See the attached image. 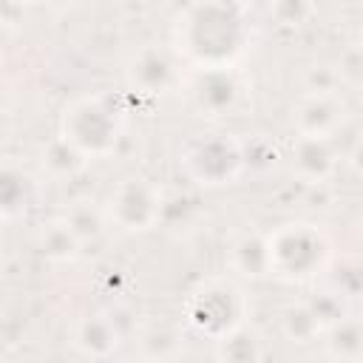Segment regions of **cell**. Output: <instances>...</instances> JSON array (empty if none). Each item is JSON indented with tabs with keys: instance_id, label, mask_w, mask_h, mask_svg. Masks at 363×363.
Here are the masks:
<instances>
[{
	"instance_id": "6da1fadb",
	"label": "cell",
	"mask_w": 363,
	"mask_h": 363,
	"mask_svg": "<svg viewBox=\"0 0 363 363\" xmlns=\"http://www.w3.org/2000/svg\"><path fill=\"white\" fill-rule=\"evenodd\" d=\"M173 40L193 68H233L250 43V26L235 0H196L182 11Z\"/></svg>"
},
{
	"instance_id": "7a4b0ae2",
	"label": "cell",
	"mask_w": 363,
	"mask_h": 363,
	"mask_svg": "<svg viewBox=\"0 0 363 363\" xmlns=\"http://www.w3.org/2000/svg\"><path fill=\"white\" fill-rule=\"evenodd\" d=\"M267 272L281 281H306L332 261V241L315 224H284L264 238Z\"/></svg>"
},
{
	"instance_id": "3957f363",
	"label": "cell",
	"mask_w": 363,
	"mask_h": 363,
	"mask_svg": "<svg viewBox=\"0 0 363 363\" xmlns=\"http://www.w3.org/2000/svg\"><path fill=\"white\" fill-rule=\"evenodd\" d=\"M122 130L125 119L119 108L102 94L74 99L60 116V139L85 159L113 153L116 142L122 139Z\"/></svg>"
},
{
	"instance_id": "277c9868",
	"label": "cell",
	"mask_w": 363,
	"mask_h": 363,
	"mask_svg": "<svg viewBox=\"0 0 363 363\" xmlns=\"http://www.w3.org/2000/svg\"><path fill=\"white\" fill-rule=\"evenodd\" d=\"M244 318H247V298L233 281H207L199 289H193L184 303L187 326L213 343L241 329Z\"/></svg>"
},
{
	"instance_id": "5b68a950",
	"label": "cell",
	"mask_w": 363,
	"mask_h": 363,
	"mask_svg": "<svg viewBox=\"0 0 363 363\" xmlns=\"http://www.w3.org/2000/svg\"><path fill=\"white\" fill-rule=\"evenodd\" d=\"M182 167L193 182H199L204 187L233 184L247 167V150L241 147V142H235L233 136H224V133L199 136L184 145Z\"/></svg>"
},
{
	"instance_id": "8992f818",
	"label": "cell",
	"mask_w": 363,
	"mask_h": 363,
	"mask_svg": "<svg viewBox=\"0 0 363 363\" xmlns=\"http://www.w3.org/2000/svg\"><path fill=\"white\" fill-rule=\"evenodd\" d=\"M162 213V193L147 179H122L105 204V218L128 233H145L159 221Z\"/></svg>"
},
{
	"instance_id": "52a82bcc",
	"label": "cell",
	"mask_w": 363,
	"mask_h": 363,
	"mask_svg": "<svg viewBox=\"0 0 363 363\" xmlns=\"http://www.w3.org/2000/svg\"><path fill=\"white\" fill-rule=\"evenodd\" d=\"M187 102L199 116H227L241 102V82L233 68H196L187 82Z\"/></svg>"
},
{
	"instance_id": "ba28073f",
	"label": "cell",
	"mask_w": 363,
	"mask_h": 363,
	"mask_svg": "<svg viewBox=\"0 0 363 363\" xmlns=\"http://www.w3.org/2000/svg\"><path fill=\"white\" fill-rule=\"evenodd\" d=\"M292 119H295L298 136L329 139L337 128H343L346 105H343V99L335 96L332 91H309V94L298 102Z\"/></svg>"
},
{
	"instance_id": "9c48e42d",
	"label": "cell",
	"mask_w": 363,
	"mask_h": 363,
	"mask_svg": "<svg viewBox=\"0 0 363 363\" xmlns=\"http://www.w3.org/2000/svg\"><path fill=\"white\" fill-rule=\"evenodd\" d=\"M176 79V65L167 54L162 51H142L130 68H128V82L136 94H145V96H159L162 91H167Z\"/></svg>"
},
{
	"instance_id": "30bf717a",
	"label": "cell",
	"mask_w": 363,
	"mask_h": 363,
	"mask_svg": "<svg viewBox=\"0 0 363 363\" xmlns=\"http://www.w3.org/2000/svg\"><path fill=\"white\" fill-rule=\"evenodd\" d=\"M292 164L306 182H323L335 170V153L329 147V139H309L298 136L292 147Z\"/></svg>"
},
{
	"instance_id": "8fae6325",
	"label": "cell",
	"mask_w": 363,
	"mask_h": 363,
	"mask_svg": "<svg viewBox=\"0 0 363 363\" xmlns=\"http://www.w3.org/2000/svg\"><path fill=\"white\" fill-rule=\"evenodd\" d=\"M34 201V182L14 164H0V221L23 216Z\"/></svg>"
},
{
	"instance_id": "7c38bea8",
	"label": "cell",
	"mask_w": 363,
	"mask_h": 363,
	"mask_svg": "<svg viewBox=\"0 0 363 363\" xmlns=\"http://www.w3.org/2000/svg\"><path fill=\"white\" fill-rule=\"evenodd\" d=\"M85 354L105 357L119 346V329L116 320L108 315H88L77 326V340H74Z\"/></svg>"
},
{
	"instance_id": "4fadbf2b",
	"label": "cell",
	"mask_w": 363,
	"mask_h": 363,
	"mask_svg": "<svg viewBox=\"0 0 363 363\" xmlns=\"http://www.w3.org/2000/svg\"><path fill=\"white\" fill-rule=\"evenodd\" d=\"M326 349L332 357H340V360H360V323L354 318H337L326 326Z\"/></svg>"
},
{
	"instance_id": "5bb4252c",
	"label": "cell",
	"mask_w": 363,
	"mask_h": 363,
	"mask_svg": "<svg viewBox=\"0 0 363 363\" xmlns=\"http://www.w3.org/2000/svg\"><path fill=\"white\" fill-rule=\"evenodd\" d=\"M43 255L48 258H57V261H65V258H74L77 255V247H79V235L68 227V221L62 224H51L43 235Z\"/></svg>"
},
{
	"instance_id": "9a60e30c",
	"label": "cell",
	"mask_w": 363,
	"mask_h": 363,
	"mask_svg": "<svg viewBox=\"0 0 363 363\" xmlns=\"http://www.w3.org/2000/svg\"><path fill=\"white\" fill-rule=\"evenodd\" d=\"M284 332H286L292 340L306 343L309 337H315V335L323 332V323H320V318L315 315V309H312L309 303H303V306H292V309L284 315Z\"/></svg>"
},
{
	"instance_id": "2e32d148",
	"label": "cell",
	"mask_w": 363,
	"mask_h": 363,
	"mask_svg": "<svg viewBox=\"0 0 363 363\" xmlns=\"http://www.w3.org/2000/svg\"><path fill=\"white\" fill-rule=\"evenodd\" d=\"M233 267L244 275H264L267 272V252L264 238H244L233 247Z\"/></svg>"
},
{
	"instance_id": "e0dca14e",
	"label": "cell",
	"mask_w": 363,
	"mask_h": 363,
	"mask_svg": "<svg viewBox=\"0 0 363 363\" xmlns=\"http://www.w3.org/2000/svg\"><path fill=\"white\" fill-rule=\"evenodd\" d=\"M269 11L278 17L281 26H301L312 14L309 0H269Z\"/></svg>"
},
{
	"instance_id": "ac0fdd59",
	"label": "cell",
	"mask_w": 363,
	"mask_h": 363,
	"mask_svg": "<svg viewBox=\"0 0 363 363\" xmlns=\"http://www.w3.org/2000/svg\"><path fill=\"white\" fill-rule=\"evenodd\" d=\"M6 3H14V6H31V3H37V0H6Z\"/></svg>"
},
{
	"instance_id": "d6986e66",
	"label": "cell",
	"mask_w": 363,
	"mask_h": 363,
	"mask_svg": "<svg viewBox=\"0 0 363 363\" xmlns=\"http://www.w3.org/2000/svg\"><path fill=\"white\" fill-rule=\"evenodd\" d=\"M0 57H3V28H0Z\"/></svg>"
}]
</instances>
